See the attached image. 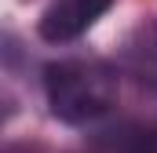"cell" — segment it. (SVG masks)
<instances>
[{
  "instance_id": "cell-1",
  "label": "cell",
  "mask_w": 157,
  "mask_h": 153,
  "mask_svg": "<svg viewBox=\"0 0 157 153\" xmlns=\"http://www.w3.org/2000/svg\"><path fill=\"white\" fill-rule=\"evenodd\" d=\"M44 95L62 124H95L117 102V73L99 58H62L44 69Z\"/></svg>"
},
{
  "instance_id": "cell-2",
  "label": "cell",
  "mask_w": 157,
  "mask_h": 153,
  "mask_svg": "<svg viewBox=\"0 0 157 153\" xmlns=\"http://www.w3.org/2000/svg\"><path fill=\"white\" fill-rule=\"evenodd\" d=\"M113 0H55L37 22V33L48 44H66V40H77L84 29H91L106 11H110Z\"/></svg>"
},
{
  "instance_id": "cell-3",
  "label": "cell",
  "mask_w": 157,
  "mask_h": 153,
  "mask_svg": "<svg viewBox=\"0 0 157 153\" xmlns=\"http://www.w3.org/2000/svg\"><path fill=\"white\" fill-rule=\"evenodd\" d=\"M88 146H91L88 153H157V124L121 120L110 128H99Z\"/></svg>"
},
{
  "instance_id": "cell-4",
  "label": "cell",
  "mask_w": 157,
  "mask_h": 153,
  "mask_svg": "<svg viewBox=\"0 0 157 153\" xmlns=\"http://www.w3.org/2000/svg\"><path fill=\"white\" fill-rule=\"evenodd\" d=\"M124 69L157 95V22L146 18L124 40Z\"/></svg>"
}]
</instances>
